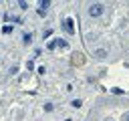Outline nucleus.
I'll use <instances>...</instances> for the list:
<instances>
[{
  "instance_id": "obj_7",
  "label": "nucleus",
  "mask_w": 129,
  "mask_h": 121,
  "mask_svg": "<svg viewBox=\"0 0 129 121\" xmlns=\"http://www.w3.org/2000/svg\"><path fill=\"white\" fill-rule=\"evenodd\" d=\"M48 4H50L48 0H40V10H44V8H48Z\"/></svg>"
},
{
  "instance_id": "obj_10",
  "label": "nucleus",
  "mask_w": 129,
  "mask_h": 121,
  "mask_svg": "<svg viewBox=\"0 0 129 121\" xmlns=\"http://www.w3.org/2000/svg\"><path fill=\"white\" fill-rule=\"evenodd\" d=\"M44 111H52V103H44Z\"/></svg>"
},
{
  "instance_id": "obj_8",
  "label": "nucleus",
  "mask_w": 129,
  "mask_h": 121,
  "mask_svg": "<svg viewBox=\"0 0 129 121\" xmlns=\"http://www.w3.org/2000/svg\"><path fill=\"white\" fill-rule=\"evenodd\" d=\"M2 32H4V34H10V32H12V26H10V24H6V26L2 28Z\"/></svg>"
},
{
  "instance_id": "obj_11",
  "label": "nucleus",
  "mask_w": 129,
  "mask_h": 121,
  "mask_svg": "<svg viewBox=\"0 0 129 121\" xmlns=\"http://www.w3.org/2000/svg\"><path fill=\"white\" fill-rule=\"evenodd\" d=\"M18 6H20L22 10H26V8H28V4H26V2H18Z\"/></svg>"
},
{
  "instance_id": "obj_5",
  "label": "nucleus",
  "mask_w": 129,
  "mask_h": 121,
  "mask_svg": "<svg viewBox=\"0 0 129 121\" xmlns=\"http://www.w3.org/2000/svg\"><path fill=\"white\" fill-rule=\"evenodd\" d=\"M30 40H32V34H24V36H22V42H24V44H28Z\"/></svg>"
},
{
  "instance_id": "obj_1",
  "label": "nucleus",
  "mask_w": 129,
  "mask_h": 121,
  "mask_svg": "<svg viewBox=\"0 0 129 121\" xmlns=\"http://www.w3.org/2000/svg\"><path fill=\"white\" fill-rule=\"evenodd\" d=\"M101 12H103V4L97 2V4H91L89 6V14L91 16H101Z\"/></svg>"
},
{
  "instance_id": "obj_12",
  "label": "nucleus",
  "mask_w": 129,
  "mask_h": 121,
  "mask_svg": "<svg viewBox=\"0 0 129 121\" xmlns=\"http://www.w3.org/2000/svg\"><path fill=\"white\" fill-rule=\"evenodd\" d=\"M46 46H48V48H50V50H52V48H56V42H54V40H52V42H48V44H46Z\"/></svg>"
},
{
  "instance_id": "obj_3",
  "label": "nucleus",
  "mask_w": 129,
  "mask_h": 121,
  "mask_svg": "<svg viewBox=\"0 0 129 121\" xmlns=\"http://www.w3.org/2000/svg\"><path fill=\"white\" fill-rule=\"evenodd\" d=\"M95 56H97V58H105V56H107V50H105V48H99V50H95Z\"/></svg>"
},
{
  "instance_id": "obj_2",
  "label": "nucleus",
  "mask_w": 129,
  "mask_h": 121,
  "mask_svg": "<svg viewBox=\"0 0 129 121\" xmlns=\"http://www.w3.org/2000/svg\"><path fill=\"white\" fill-rule=\"evenodd\" d=\"M64 30H67L69 34H73V32H75V26H73V18H67V20H64Z\"/></svg>"
},
{
  "instance_id": "obj_9",
  "label": "nucleus",
  "mask_w": 129,
  "mask_h": 121,
  "mask_svg": "<svg viewBox=\"0 0 129 121\" xmlns=\"http://www.w3.org/2000/svg\"><path fill=\"white\" fill-rule=\"evenodd\" d=\"M26 69H28V71H32V69H34V63H32V60H28V63H26Z\"/></svg>"
},
{
  "instance_id": "obj_6",
  "label": "nucleus",
  "mask_w": 129,
  "mask_h": 121,
  "mask_svg": "<svg viewBox=\"0 0 129 121\" xmlns=\"http://www.w3.org/2000/svg\"><path fill=\"white\" fill-rule=\"evenodd\" d=\"M81 105H83V103H81V99H75V101L71 103V107H75V109H79Z\"/></svg>"
},
{
  "instance_id": "obj_4",
  "label": "nucleus",
  "mask_w": 129,
  "mask_h": 121,
  "mask_svg": "<svg viewBox=\"0 0 129 121\" xmlns=\"http://www.w3.org/2000/svg\"><path fill=\"white\" fill-rule=\"evenodd\" d=\"M56 46H60V48H69V42L60 38V40H56Z\"/></svg>"
},
{
  "instance_id": "obj_14",
  "label": "nucleus",
  "mask_w": 129,
  "mask_h": 121,
  "mask_svg": "<svg viewBox=\"0 0 129 121\" xmlns=\"http://www.w3.org/2000/svg\"><path fill=\"white\" fill-rule=\"evenodd\" d=\"M123 121H129V113H127V115H125V119H123Z\"/></svg>"
},
{
  "instance_id": "obj_13",
  "label": "nucleus",
  "mask_w": 129,
  "mask_h": 121,
  "mask_svg": "<svg viewBox=\"0 0 129 121\" xmlns=\"http://www.w3.org/2000/svg\"><path fill=\"white\" fill-rule=\"evenodd\" d=\"M111 91H113L115 95H121V93H123V89H117V87H115V89H111Z\"/></svg>"
}]
</instances>
